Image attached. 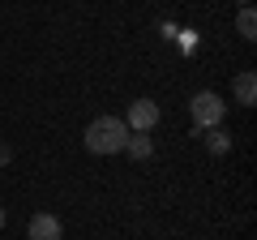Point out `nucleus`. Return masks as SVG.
Segmentation results:
<instances>
[{
  "label": "nucleus",
  "instance_id": "1",
  "mask_svg": "<svg viewBox=\"0 0 257 240\" xmlns=\"http://www.w3.org/2000/svg\"><path fill=\"white\" fill-rule=\"evenodd\" d=\"M82 142H86L90 155H120L124 142H128V125L120 116H94L90 125H86Z\"/></svg>",
  "mask_w": 257,
  "mask_h": 240
},
{
  "label": "nucleus",
  "instance_id": "2",
  "mask_svg": "<svg viewBox=\"0 0 257 240\" xmlns=\"http://www.w3.org/2000/svg\"><path fill=\"white\" fill-rule=\"evenodd\" d=\"M189 116H193V129H219L223 116H227V103H223L219 90H197L189 99Z\"/></svg>",
  "mask_w": 257,
  "mask_h": 240
},
{
  "label": "nucleus",
  "instance_id": "3",
  "mask_svg": "<svg viewBox=\"0 0 257 240\" xmlns=\"http://www.w3.org/2000/svg\"><path fill=\"white\" fill-rule=\"evenodd\" d=\"M159 116H163V111H159V103L155 99H133L128 103V133H150L159 125Z\"/></svg>",
  "mask_w": 257,
  "mask_h": 240
},
{
  "label": "nucleus",
  "instance_id": "4",
  "mask_svg": "<svg viewBox=\"0 0 257 240\" xmlns=\"http://www.w3.org/2000/svg\"><path fill=\"white\" fill-rule=\"evenodd\" d=\"M30 240H64V223L52 210H39L30 219Z\"/></svg>",
  "mask_w": 257,
  "mask_h": 240
},
{
  "label": "nucleus",
  "instance_id": "5",
  "mask_svg": "<svg viewBox=\"0 0 257 240\" xmlns=\"http://www.w3.org/2000/svg\"><path fill=\"white\" fill-rule=\"evenodd\" d=\"M231 94H236L240 107H253V103H257V77L248 73V69H244V73H236V82H231Z\"/></svg>",
  "mask_w": 257,
  "mask_h": 240
},
{
  "label": "nucleus",
  "instance_id": "6",
  "mask_svg": "<svg viewBox=\"0 0 257 240\" xmlns=\"http://www.w3.org/2000/svg\"><path fill=\"white\" fill-rule=\"evenodd\" d=\"M124 150H128V159H142V163H146V159L155 155V142H150L146 133H128V142H124Z\"/></svg>",
  "mask_w": 257,
  "mask_h": 240
},
{
  "label": "nucleus",
  "instance_id": "7",
  "mask_svg": "<svg viewBox=\"0 0 257 240\" xmlns=\"http://www.w3.org/2000/svg\"><path fill=\"white\" fill-rule=\"evenodd\" d=\"M236 35H240V39H257V13H253V5H240V13H236Z\"/></svg>",
  "mask_w": 257,
  "mask_h": 240
},
{
  "label": "nucleus",
  "instance_id": "8",
  "mask_svg": "<svg viewBox=\"0 0 257 240\" xmlns=\"http://www.w3.org/2000/svg\"><path fill=\"white\" fill-rule=\"evenodd\" d=\"M206 150H210V155H227L231 150V138L223 129H206Z\"/></svg>",
  "mask_w": 257,
  "mask_h": 240
},
{
  "label": "nucleus",
  "instance_id": "9",
  "mask_svg": "<svg viewBox=\"0 0 257 240\" xmlns=\"http://www.w3.org/2000/svg\"><path fill=\"white\" fill-rule=\"evenodd\" d=\"M9 159H13V146H9V142H0V167L9 163Z\"/></svg>",
  "mask_w": 257,
  "mask_h": 240
},
{
  "label": "nucleus",
  "instance_id": "10",
  "mask_svg": "<svg viewBox=\"0 0 257 240\" xmlns=\"http://www.w3.org/2000/svg\"><path fill=\"white\" fill-rule=\"evenodd\" d=\"M0 231H5V210H0Z\"/></svg>",
  "mask_w": 257,
  "mask_h": 240
}]
</instances>
